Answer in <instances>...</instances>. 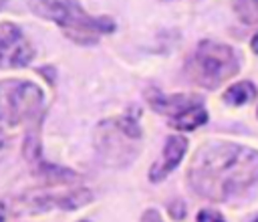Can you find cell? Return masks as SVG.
<instances>
[{
	"instance_id": "obj_6",
	"label": "cell",
	"mask_w": 258,
	"mask_h": 222,
	"mask_svg": "<svg viewBox=\"0 0 258 222\" xmlns=\"http://www.w3.org/2000/svg\"><path fill=\"white\" fill-rule=\"evenodd\" d=\"M32 57L34 48L20 26L14 22H0V69L26 67Z\"/></svg>"
},
{
	"instance_id": "obj_9",
	"label": "cell",
	"mask_w": 258,
	"mask_h": 222,
	"mask_svg": "<svg viewBox=\"0 0 258 222\" xmlns=\"http://www.w3.org/2000/svg\"><path fill=\"white\" fill-rule=\"evenodd\" d=\"M93 200V194L91 190H73V192H64V194H58V196H40V198H34L32 200V206L36 210H50V208H62V210H77L85 204H89Z\"/></svg>"
},
{
	"instance_id": "obj_3",
	"label": "cell",
	"mask_w": 258,
	"mask_h": 222,
	"mask_svg": "<svg viewBox=\"0 0 258 222\" xmlns=\"http://www.w3.org/2000/svg\"><path fill=\"white\" fill-rule=\"evenodd\" d=\"M141 139L139 109L119 117L105 119L97 125L95 143L103 163L123 165L129 163L137 153V141Z\"/></svg>"
},
{
	"instance_id": "obj_19",
	"label": "cell",
	"mask_w": 258,
	"mask_h": 222,
	"mask_svg": "<svg viewBox=\"0 0 258 222\" xmlns=\"http://www.w3.org/2000/svg\"><path fill=\"white\" fill-rule=\"evenodd\" d=\"M81 222H87V220H81Z\"/></svg>"
},
{
	"instance_id": "obj_4",
	"label": "cell",
	"mask_w": 258,
	"mask_h": 222,
	"mask_svg": "<svg viewBox=\"0 0 258 222\" xmlns=\"http://www.w3.org/2000/svg\"><path fill=\"white\" fill-rule=\"evenodd\" d=\"M240 69L232 46L216 40H202L187 65V73L200 87L216 89L232 79Z\"/></svg>"
},
{
	"instance_id": "obj_14",
	"label": "cell",
	"mask_w": 258,
	"mask_h": 222,
	"mask_svg": "<svg viewBox=\"0 0 258 222\" xmlns=\"http://www.w3.org/2000/svg\"><path fill=\"white\" fill-rule=\"evenodd\" d=\"M139 222H161V218H159V214L155 210H145Z\"/></svg>"
},
{
	"instance_id": "obj_11",
	"label": "cell",
	"mask_w": 258,
	"mask_h": 222,
	"mask_svg": "<svg viewBox=\"0 0 258 222\" xmlns=\"http://www.w3.org/2000/svg\"><path fill=\"white\" fill-rule=\"evenodd\" d=\"M256 97V87L250 83V81H240V83H234L232 87L226 89L224 93V101L228 105H234V107H240V105H246V103H252Z\"/></svg>"
},
{
	"instance_id": "obj_2",
	"label": "cell",
	"mask_w": 258,
	"mask_h": 222,
	"mask_svg": "<svg viewBox=\"0 0 258 222\" xmlns=\"http://www.w3.org/2000/svg\"><path fill=\"white\" fill-rule=\"evenodd\" d=\"M28 8L38 18L50 20L77 44H95L101 34L115 30L109 16H91L79 0H28Z\"/></svg>"
},
{
	"instance_id": "obj_15",
	"label": "cell",
	"mask_w": 258,
	"mask_h": 222,
	"mask_svg": "<svg viewBox=\"0 0 258 222\" xmlns=\"http://www.w3.org/2000/svg\"><path fill=\"white\" fill-rule=\"evenodd\" d=\"M6 147V135H4V131L0 129V151Z\"/></svg>"
},
{
	"instance_id": "obj_1",
	"label": "cell",
	"mask_w": 258,
	"mask_h": 222,
	"mask_svg": "<svg viewBox=\"0 0 258 222\" xmlns=\"http://www.w3.org/2000/svg\"><path fill=\"white\" fill-rule=\"evenodd\" d=\"M191 190L208 200L226 202L258 184V151L230 141H208L187 168Z\"/></svg>"
},
{
	"instance_id": "obj_12",
	"label": "cell",
	"mask_w": 258,
	"mask_h": 222,
	"mask_svg": "<svg viewBox=\"0 0 258 222\" xmlns=\"http://www.w3.org/2000/svg\"><path fill=\"white\" fill-rule=\"evenodd\" d=\"M234 10L238 12V18L244 24L258 22V0H236Z\"/></svg>"
},
{
	"instance_id": "obj_17",
	"label": "cell",
	"mask_w": 258,
	"mask_h": 222,
	"mask_svg": "<svg viewBox=\"0 0 258 222\" xmlns=\"http://www.w3.org/2000/svg\"><path fill=\"white\" fill-rule=\"evenodd\" d=\"M252 50H254V52H258V32H256V36L252 38Z\"/></svg>"
},
{
	"instance_id": "obj_13",
	"label": "cell",
	"mask_w": 258,
	"mask_h": 222,
	"mask_svg": "<svg viewBox=\"0 0 258 222\" xmlns=\"http://www.w3.org/2000/svg\"><path fill=\"white\" fill-rule=\"evenodd\" d=\"M198 222H226V220H224V216L220 212L206 208V210H200L198 212Z\"/></svg>"
},
{
	"instance_id": "obj_7",
	"label": "cell",
	"mask_w": 258,
	"mask_h": 222,
	"mask_svg": "<svg viewBox=\"0 0 258 222\" xmlns=\"http://www.w3.org/2000/svg\"><path fill=\"white\" fill-rule=\"evenodd\" d=\"M145 99L153 107V111H157L161 115H167L169 119L181 115L183 111H187L194 105H202L204 103L202 97H196V95H183V93L163 95L157 89H149L147 95H145Z\"/></svg>"
},
{
	"instance_id": "obj_8",
	"label": "cell",
	"mask_w": 258,
	"mask_h": 222,
	"mask_svg": "<svg viewBox=\"0 0 258 222\" xmlns=\"http://www.w3.org/2000/svg\"><path fill=\"white\" fill-rule=\"evenodd\" d=\"M187 149V139L181 137V135H169L165 145H163V151H161V157L151 165L149 170V180L151 182H161L171 170H175L183 157Z\"/></svg>"
},
{
	"instance_id": "obj_18",
	"label": "cell",
	"mask_w": 258,
	"mask_h": 222,
	"mask_svg": "<svg viewBox=\"0 0 258 222\" xmlns=\"http://www.w3.org/2000/svg\"><path fill=\"white\" fill-rule=\"evenodd\" d=\"M252 222H258V216H256V218H254V220H252Z\"/></svg>"
},
{
	"instance_id": "obj_16",
	"label": "cell",
	"mask_w": 258,
	"mask_h": 222,
	"mask_svg": "<svg viewBox=\"0 0 258 222\" xmlns=\"http://www.w3.org/2000/svg\"><path fill=\"white\" fill-rule=\"evenodd\" d=\"M6 220V208H4V204H0V222H4Z\"/></svg>"
},
{
	"instance_id": "obj_10",
	"label": "cell",
	"mask_w": 258,
	"mask_h": 222,
	"mask_svg": "<svg viewBox=\"0 0 258 222\" xmlns=\"http://www.w3.org/2000/svg\"><path fill=\"white\" fill-rule=\"evenodd\" d=\"M206 121H208V111H206V107L202 103V105L189 107L187 111H183L177 117H171L169 119V125L175 127V129H181V131H191V129L204 125Z\"/></svg>"
},
{
	"instance_id": "obj_5",
	"label": "cell",
	"mask_w": 258,
	"mask_h": 222,
	"mask_svg": "<svg viewBox=\"0 0 258 222\" xmlns=\"http://www.w3.org/2000/svg\"><path fill=\"white\" fill-rule=\"evenodd\" d=\"M44 93L42 89L24 79L0 81V121L6 125H20L24 121H36L42 113Z\"/></svg>"
}]
</instances>
